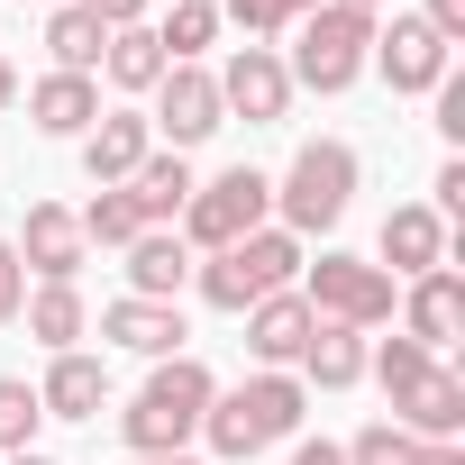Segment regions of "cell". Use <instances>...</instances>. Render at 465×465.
<instances>
[{"label": "cell", "mask_w": 465, "mask_h": 465, "mask_svg": "<svg viewBox=\"0 0 465 465\" xmlns=\"http://www.w3.org/2000/svg\"><path fill=\"white\" fill-rule=\"evenodd\" d=\"M365 374L383 383V401H392V429H411L420 447H438V438H456L465 429V383L429 356V347H411V338H383L374 356H365Z\"/></svg>", "instance_id": "cell-1"}, {"label": "cell", "mask_w": 465, "mask_h": 465, "mask_svg": "<svg viewBox=\"0 0 465 465\" xmlns=\"http://www.w3.org/2000/svg\"><path fill=\"white\" fill-rule=\"evenodd\" d=\"M210 365L201 356H164L146 383H137V401L119 411V438H128V456H183V438H201V420H210Z\"/></svg>", "instance_id": "cell-2"}, {"label": "cell", "mask_w": 465, "mask_h": 465, "mask_svg": "<svg viewBox=\"0 0 465 465\" xmlns=\"http://www.w3.org/2000/svg\"><path fill=\"white\" fill-rule=\"evenodd\" d=\"M302 411H311V383H302V374H247L238 392H210L201 438H210L219 456H265V447H283V438L302 429Z\"/></svg>", "instance_id": "cell-3"}, {"label": "cell", "mask_w": 465, "mask_h": 465, "mask_svg": "<svg viewBox=\"0 0 465 465\" xmlns=\"http://www.w3.org/2000/svg\"><path fill=\"white\" fill-rule=\"evenodd\" d=\"M365 55H374V19H356V10H338V0H320L311 19H292V92H356V74H365Z\"/></svg>", "instance_id": "cell-4"}, {"label": "cell", "mask_w": 465, "mask_h": 465, "mask_svg": "<svg viewBox=\"0 0 465 465\" xmlns=\"http://www.w3.org/2000/svg\"><path fill=\"white\" fill-rule=\"evenodd\" d=\"M347 201H356V146H338V137H311V146L292 155V173L274 183V210H283L292 238H311V228H338Z\"/></svg>", "instance_id": "cell-5"}, {"label": "cell", "mask_w": 465, "mask_h": 465, "mask_svg": "<svg viewBox=\"0 0 465 465\" xmlns=\"http://www.w3.org/2000/svg\"><path fill=\"white\" fill-rule=\"evenodd\" d=\"M265 210H274V183L256 173V164H228L219 183H192V201H183V247H238V238H256L265 228Z\"/></svg>", "instance_id": "cell-6"}, {"label": "cell", "mask_w": 465, "mask_h": 465, "mask_svg": "<svg viewBox=\"0 0 465 465\" xmlns=\"http://www.w3.org/2000/svg\"><path fill=\"white\" fill-rule=\"evenodd\" d=\"M311 283H302V302H311V320H338V329H383L392 320V274L383 265H365V256H320V265H302Z\"/></svg>", "instance_id": "cell-7"}, {"label": "cell", "mask_w": 465, "mask_h": 465, "mask_svg": "<svg viewBox=\"0 0 465 465\" xmlns=\"http://www.w3.org/2000/svg\"><path fill=\"white\" fill-rule=\"evenodd\" d=\"M401 101H420V92H438L456 64H447V37L420 19V10H392V28H374V55H365Z\"/></svg>", "instance_id": "cell-8"}, {"label": "cell", "mask_w": 465, "mask_h": 465, "mask_svg": "<svg viewBox=\"0 0 465 465\" xmlns=\"http://www.w3.org/2000/svg\"><path fill=\"white\" fill-rule=\"evenodd\" d=\"M210 83H219V110H228V119H247V128H274V119L292 110V74H283L274 46H238Z\"/></svg>", "instance_id": "cell-9"}, {"label": "cell", "mask_w": 465, "mask_h": 465, "mask_svg": "<svg viewBox=\"0 0 465 465\" xmlns=\"http://www.w3.org/2000/svg\"><path fill=\"white\" fill-rule=\"evenodd\" d=\"M155 137H173V155H192L201 137H219L228 128V110H219V83H210V64H173L164 83H155V119H146Z\"/></svg>", "instance_id": "cell-10"}, {"label": "cell", "mask_w": 465, "mask_h": 465, "mask_svg": "<svg viewBox=\"0 0 465 465\" xmlns=\"http://www.w3.org/2000/svg\"><path fill=\"white\" fill-rule=\"evenodd\" d=\"M10 247H19V265H28L37 283H74L83 256H92V247H83V219H74L64 201H28V228H19Z\"/></svg>", "instance_id": "cell-11"}, {"label": "cell", "mask_w": 465, "mask_h": 465, "mask_svg": "<svg viewBox=\"0 0 465 465\" xmlns=\"http://www.w3.org/2000/svg\"><path fill=\"white\" fill-rule=\"evenodd\" d=\"M311 329H320V320H311V302H302V292H265V302L247 311V356H256L265 374H292V365H302V347H311Z\"/></svg>", "instance_id": "cell-12"}, {"label": "cell", "mask_w": 465, "mask_h": 465, "mask_svg": "<svg viewBox=\"0 0 465 465\" xmlns=\"http://www.w3.org/2000/svg\"><path fill=\"white\" fill-rule=\"evenodd\" d=\"M146 155H155L146 110H101V119H92V137H83V173H92L101 192H110V183H128Z\"/></svg>", "instance_id": "cell-13"}, {"label": "cell", "mask_w": 465, "mask_h": 465, "mask_svg": "<svg viewBox=\"0 0 465 465\" xmlns=\"http://www.w3.org/2000/svg\"><path fill=\"white\" fill-rule=\"evenodd\" d=\"M456 329H465V283H456V265H438V274H411V292H401V338L438 356Z\"/></svg>", "instance_id": "cell-14"}, {"label": "cell", "mask_w": 465, "mask_h": 465, "mask_svg": "<svg viewBox=\"0 0 465 465\" xmlns=\"http://www.w3.org/2000/svg\"><path fill=\"white\" fill-rule=\"evenodd\" d=\"M101 338H110V347H128V356H155V365H164V356H183V338H192V329H183V311H173V302H137V292H128V302H110V311H101Z\"/></svg>", "instance_id": "cell-15"}, {"label": "cell", "mask_w": 465, "mask_h": 465, "mask_svg": "<svg viewBox=\"0 0 465 465\" xmlns=\"http://www.w3.org/2000/svg\"><path fill=\"white\" fill-rule=\"evenodd\" d=\"M101 401H110V365L83 356V347H64L46 365V383H37V411L46 420H101Z\"/></svg>", "instance_id": "cell-16"}, {"label": "cell", "mask_w": 465, "mask_h": 465, "mask_svg": "<svg viewBox=\"0 0 465 465\" xmlns=\"http://www.w3.org/2000/svg\"><path fill=\"white\" fill-rule=\"evenodd\" d=\"M383 265H392V274H438V265H447V219H438L429 201H401V210L383 219Z\"/></svg>", "instance_id": "cell-17"}, {"label": "cell", "mask_w": 465, "mask_h": 465, "mask_svg": "<svg viewBox=\"0 0 465 465\" xmlns=\"http://www.w3.org/2000/svg\"><path fill=\"white\" fill-rule=\"evenodd\" d=\"M28 119H37L46 137H92V119H101V83H92V74H46V83L28 92Z\"/></svg>", "instance_id": "cell-18"}, {"label": "cell", "mask_w": 465, "mask_h": 465, "mask_svg": "<svg viewBox=\"0 0 465 465\" xmlns=\"http://www.w3.org/2000/svg\"><path fill=\"white\" fill-rule=\"evenodd\" d=\"M119 192L137 201V219H146V228H164V219H183V201H192V164H183L173 146H155V155H146Z\"/></svg>", "instance_id": "cell-19"}, {"label": "cell", "mask_w": 465, "mask_h": 465, "mask_svg": "<svg viewBox=\"0 0 465 465\" xmlns=\"http://www.w3.org/2000/svg\"><path fill=\"white\" fill-rule=\"evenodd\" d=\"M183 274H192V247L173 238V228H146V238L128 247V292H137V302H173Z\"/></svg>", "instance_id": "cell-20"}, {"label": "cell", "mask_w": 465, "mask_h": 465, "mask_svg": "<svg viewBox=\"0 0 465 465\" xmlns=\"http://www.w3.org/2000/svg\"><path fill=\"white\" fill-rule=\"evenodd\" d=\"M302 383H320V392H347V383H365V329H338V320H320V329H311V347H302Z\"/></svg>", "instance_id": "cell-21"}, {"label": "cell", "mask_w": 465, "mask_h": 465, "mask_svg": "<svg viewBox=\"0 0 465 465\" xmlns=\"http://www.w3.org/2000/svg\"><path fill=\"white\" fill-rule=\"evenodd\" d=\"M19 320H28V338H37L46 356H64V347H74V338L92 329V311H83V292H74V283H37Z\"/></svg>", "instance_id": "cell-22"}, {"label": "cell", "mask_w": 465, "mask_h": 465, "mask_svg": "<svg viewBox=\"0 0 465 465\" xmlns=\"http://www.w3.org/2000/svg\"><path fill=\"white\" fill-rule=\"evenodd\" d=\"M101 46H110V28L83 10V0H55V19H46V55H55V74H92Z\"/></svg>", "instance_id": "cell-23"}, {"label": "cell", "mask_w": 465, "mask_h": 465, "mask_svg": "<svg viewBox=\"0 0 465 465\" xmlns=\"http://www.w3.org/2000/svg\"><path fill=\"white\" fill-rule=\"evenodd\" d=\"M101 64H110V83H119V92H155V83L173 74V64H164V46H155V28H110Z\"/></svg>", "instance_id": "cell-24"}, {"label": "cell", "mask_w": 465, "mask_h": 465, "mask_svg": "<svg viewBox=\"0 0 465 465\" xmlns=\"http://www.w3.org/2000/svg\"><path fill=\"white\" fill-rule=\"evenodd\" d=\"M155 46H164V64H201L219 46V0H173V19L155 28Z\"/></svg>", "instance_id": "cell-25"}, {"label": "cell", "mask_w": 465, "mask_h": 465, "mask_svg": "<svg viewBox=\"0 0 465 465\" xmlns=\"http://www.w3.org/2000/svg\"><path fill=\"white\" fill-rule=\"evenodd\" d=\"M201 302H210V311H238V320H247V311L265 302V283L247 274V256H238V247H219V256L201 265Z\"/></svg>", "instance_id": "cell-26"}, {"label": "cell", "mask_w": 465, "mask_h": 465, "mask_svg": "<svg viewBox=\"0 0 465 465\" xmlns=\"http://www.w3.org/2000/svg\"><path fill=\"white\" fill-rule=\"evenodd\" d=\"M238 256H247V274L265 292H292V274H302V238L292 228H256V238H238Z\"/></svg>", "instance_id": "cell-27"}, {"label": "cell", "mask_w": 465, "mask_h": 465, "mask_svg": "<svg viewBox=\"0 0 465 465\" xmlns=\"http://www.w3.org/2000/svg\"><path fill=\"white\" fill-rule=\"evenodd\" d=\"M74 219H83V247H137V238H146V219H137V201H128L119 183H110L92 210H74Z\"/></svg>", "instance_id": "cell-28"}, {"label": "cell", "mask_w": 465, "mask_h": 465, "mask_svg": "<svg viewBox=\"0 0 465 465\" xmlns=\"http://www.w3.org/2000/svg\"><path fill=\"white\" fill-rule=\"evenodd\" d=\"M37 383H19V374H0V456H19V447H37Z\"/></svg>", "instance_id": "cell-29"}, {"label": "cell", "mask_w": 465, "mask_h": 465, "mask_svg": "<svg viewBox=\"0 0 465 465\" xmlns=\"http://www.w3.org/2000/svg\"><path fill=\"white\" fill-rule=\"evenodd\" d=\"M320 0H219V19H238L247 37H283L292 19H311Z\"/></svg>", "instance_id": "cell-30"}, {"label": "cell", "mask_w": 465, "mask_h": 465, "mask_svg": "<svg viewBox=\"0 0 465 465\" xmlns=\"http://www.w3.org/2000/svg\"><path fill=\"white\" fill-rule=\"evenodd\" d=\"M411 447H420L411 429H392V420H365V429H356L338 456H347V465H411Z\"/></svg>", "instance_id": "cell-31"}, {"label": "cell", "mask_w": 465, "mask_h": 465, "mask_svg": "<svg viewBox=\"0 0 465 465\" xmlns=\"http://www.w3.org/2000/svg\"><path fill=\"white\" fill-rule=\"evenodd\" d=\"M19 311H28V265H19V247H10V238H0V329H10Z\"/></svg>", "instance_id": "cell-32"}, {"label": "cell", "mask_w": 465, "mask_h": 465, "mask_svg": "<svg viewBox=\"0 0 465 465\" xmlns=\"http://www.w3.org/2000/svg\"><path fill=\"white\" fill-rule=\"evenodd\" d=\"M429 192H438V201H429V210H438V219H456V210H465V155H447V164H438V183H429Z\"/></svg>", "instance_id": "cell-33"}, {"label": "cell", "mask_w": 465, "mask_h": 465, "mask_svg": "<svg viewBox=\"0 0 465 465\" xmlns=\"http://www.w3.org/2000/svg\"><path fill=\"white\" fill-rule=\"evenodd\" d=\"M83 10H92L101 28H137V19H146V0H83Z\"/></svg>", "instance_id": "cell-34"}, {"label": "cell", "mask_w": 465, "mask_h": 465, "mask_svg": "<svg viewBox=\"0 0 465 465\" xmlns=\"http://www.w3.org/2000/svg\"><path fill=\"white\" fill-rule=\"evenodd\" d=\"M420 19H429V28H438V37L456 46V37H465V0H429V10H420Z\"/></svg>", "instance_id": "cell-35"}, {"label": "cell", "mask_w": 465, "mask_h": 465, "mask_svg": "<svg viewBox=\"0 0 465 465\" xmlns=\"http://www.w3.org/2000/svg\"><path fill=\"white\" fill-rule=\"evenodd\" d=\"M292 465H347V456H338L329 438H302V447H292Z\"/></svg>", "instance_id": "cell-36"}, {"label": "cell", "mask_w": 465, "mask_h": 465, "mask_svg": "<svg viewBox=\"0 0 465 465\" xmlns=\"http://www.w3.org/2000/svg\"><path fill=\"white\" fill-rule=\"evenodd\" d=\"M411 465H465V447H456V438H438V447H411Z\"/></svg>", "instance_id": "cell-37"}, {"label": "cell", "mask_w": 465, "mask_h": 465, "mask_svg": "<svg viewBox=\"0 0 465 465\" xmlns=\"http://www.w3.org/2000/svg\"><path fill=\"white\" fill-rule=\"evenodd\" d=\"M10 101H19V64H10V55H0V110H10Z\"/></svg>", "instance_id": "cell-38"}, {"label": "cell", "mask_w": 465, "mask_h": 465, "mask_svg": "<svg viewBox=\"0 0 465 465\" xmlns=\"http://www.w3.org/2000/svg\"><path fill=\"white\" fill-rule=\"evenodd\" d=\"M128 465H201V456H128Z\"/></svg>", "instance_id": "cell-39"}, {"label": "cell", "mask_w": 465, "mask_h": 465, "mask_svg": "<svg viewBox=\"0 0 465 465\" xmlns=\"http://www.w3.org/2000/svg\"><path fill=\"white\" fill-rule=\"evenodd\" d=\"M338 10H356V19H374V10H383V0H338Z\"/></svg>", "instance_id": "cell-40"}, {"label": "cell", "mask_w": 465, "mask_h": 465, "mask_svg": "<svg viewBox=\"0 0 465 465\" xmlns=\"http://www.w3.org/2000/svg\"><path fill=\"white\" fill-rule=\"evenodd\" d=\"M10 465H55V456H37V447H19V456H10Z\"/></svg>", "instance_id": "cell-41"}]
</instances>
